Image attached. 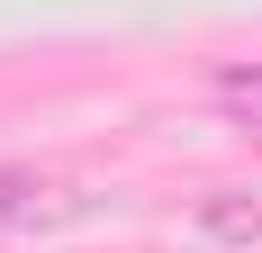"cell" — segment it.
<instances>
[{"mask_svg": "<svg viewBox=\"0 0 262 253\" xmlns=\"http://www.w3.org/2000/svg\"><path fill=\"white\" fill-rule=\"evenodd\" d=\"M217 109H226L244 136H262V64H226V73H217Z\"/></svg>", "mask_w": 262, "mask_h": 253, "instance_id": "3", "label": "cell"}, {"mask_svg": "<svg viewBox=\"0 0 262 253\" xmlns=\"http://www.w3.org/2000/svg\"><path fill=\"white\" fill-rule=\"evenodd\" d=\"M81 217V190L36 163H0V235H54Z\"/></svg>", "mask_w": 262, "mask_h": 253, "instance_id": "1", "label": "cell"}, {"mask_svg": "<svg viewBox=\"0 0 262 253\" xmlns=\"http://www.w3.org/2000/svg\"><path fill=\"white\" fill-rule=\"evenodd\" d=\"M199 235H217V244H262V208L244 199V190H208V199H199Z\"/></svg>", "mask_w": 262, "mask_h": 253, "instance_id": "2", "label": "cell"}]
</instances>
